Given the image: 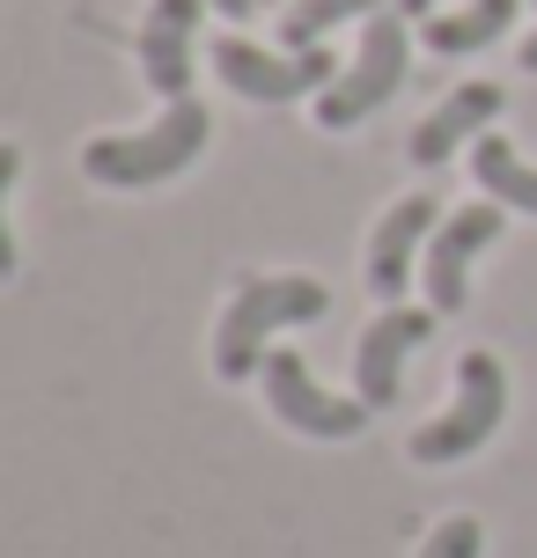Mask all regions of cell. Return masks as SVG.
I'll return each instance as SVG.
<instances>
[{
	"label": "cell",
	"mask_w": 537,
	"mask_h": 558,
	"mask_svg": "<svg viewBox=\"0 0 537 558\" xmlns=\"http://www.w3.org/2000/svg\"><path fill=\"white\" fill-rule=\"evenodd\" d=\"M324 308H332V294H324V279H310V272H258V279H243V287L228 294L222 324H214V375H222V383L258 375L265 353H273V331H287V324H317Z\"/></svg>",
	"instance_id": "1"
},
{
	"label": "cell",
	"mask_w": 537,
	"mask_h": 558,
	"mask_svg": "<svg viewBox=\"0 0 537 558\" xmlns=\"http://www.w3.org/2000/svg\"><path fill=\"white\" fill-rule=\"evenodd\" d=\"M206 104L184 96V104H163L155 125L141 133H104L82 147V177L88 184H111V192H147V184H170L177 169L199 162V147H206Z\"/></svg>",
	"instance_id": "2"
},
{
	"label": "cell",
	"mask_w": 537,
	"mask_h": 558,
	"mask_svg": "<svg viewBox=\"0 0 537 558\" xmlns=\"http://www.w3.org/2000/svg\"><path fill=\"white\" fill-rule=\"evenodd\" d=\"M501 412H509V367L493 361V353H464V361H456V397H450V412L427 418V426H420L405 448H413V463H427V471L464 463V456H479V448L493 441Z\"/></svg>",
	"instance_id": "3"
},
{
	"label": "cell",
	"mask_w": 537,
	"mask_h": 558,
	"mask_svg": "<svg viewBox=\"0 0 537 558\" xmlns=\"http://www.w3.org/2000/svg\"><path fill=\"white\" fill-rule=\"evenodd\" d=\"M397 88H405V15L375 8V15L361 23L354 66L317 96V125H324V133H346V125H361L368 111H383Z\"/></svg>",
	"instance_id": "4"
},
{
	"label": "cell",
	"mask_w": 537,
	"mask_h": 558,
	"mask_svg": "<svg viewBox=\"0 0 537 558\" xmlns=\"http://www.w3.org/2000/svg\"><path fill=\"white\" fill-rule=\"evenodd\" d=\"M214 74H222L243 104H295V96H324V88L339 82V59L310 45V52H265L251 37H222L214 45Z\"/></svg>",
	"instance_id": "5"
},
{
	"label": "cell",
	"mask_w": 537,
	"mask_h": 558,
	"mask_svg": "<svg viewBox=\"0 0 537 558\" xmlns=\"http://www.w3.org/2000/svg\"><path fill=\"white\" fill-rule=\"evenodd\" d=\"M258 383H265V404H273V418H281L287 434H310V441H354V434H368V404L361 397H332L310 375L302 353H265Z\"/></svg>",
	"instance_id": "6"
},
{
	"label": "cell",
	"mask_w": 537,
	"mask_h": 558,
	"mask_svg": "<svg viewBox=\"0 0 537 558\" xmlns=\"http://www.w3.org/2000/svg\"><path fill=\"white\" fill-rule=\"evenodd\" d=\"M427 338H434V308H405V302H391L361 331V345H354V397L368 412H391L405 397V361L420 353Z\"/></svg>",
	"instance_id": "7"
},
{
	"label": "cell",
	"mask_w": 537,
	"mask_h": 558,
	"mask_svg": "<svg viewBox=\"0 0 537 558\" xmlns=\"http://www.w3.org/2000/svg\"><path fill=\"white\" fill-rule=\"evenodd\" d=\"M493 235H501V206H493V198L442 214V228H434V243H427V257H420L427 308H434V316H456V308L472 302V257H479Z\"/></svg>",
	"instance_id": "8"
},
{
	"label": "cell",
	"mask_w": 537,
	"mask_h": 558,
	"mask_svg": "<svg viewBox=\"0 0 537 558\" xmlns=\"http://www.w3.org/2000/svg\"><path fill=\"white\" fill-rule=\"evenodd\" d=\"M434 228H442V206H434V192H405L375 221V235H368V287L383 294V302H405V279L420 272L427 243H434Z\"/></svg>",
	"instance_id": "9"
},
{
	"label": "cell",
	"mask_w": 537,
	"mask_h": 558,
	"mask_svg": "<svg viewBox=\"0 0 537 558\" xmlns=\"http://www.w3.org/2000/svg\"><path fill=\"white\" fill-rule=\"evenodd\" d=\"M199 8H206V0H147V23H141V82L155 88L163 104H184V96H192Z\"/></svg>",
	"instance_id": "10"
},
{
	"label": "cell",
	"mask_w": 537,
	"mask_h": 558,
	"mask_svg": "<svg viewBox=\"0 0 537 558\" xmlns=\"http://www.w3.org/2000/svg\"><path fill=\"white\" fill-rule=\"evenodd\" d=\"M501 82H464V88H450L434 111L413 125V140H405V155H413V169H442L464 147V140H479L493 118H501Z\"/></svg>",
	"instance_id": "11"
},
{
	"label": "cell",
	"mask_w": 537,
	"mask_h": 558,
	"mask_svg": "<svg viewBox=\"0 0 537 558\" xmlns=\"http://www.w3.org/2000/svg\"><path fill=\"white\" fill-rule=\"evenodd\" d=\"M472 177H479V192L493 198V206L537 214V162H523V155H515V140L479 133V147H472Z\"/></svg>",
	"instance_id": "12"
},
{
	"label": "cell",
	"mask_w": 537,
	"mask_h": 558,
	"mask_svg": "<svg viewBox=\"0 0 537 558\" xmlns=\"http://www.w3.org/2000/svg\"><path fill=\"white\" fill-rule=\"evenodd\" d=\"M515 8H523V0H472V8H456V15H427V45H434L442 59L486 52V45H501V37H509Z\"/></svg>",
	"instance_id": "13"
},
{
	"label": "cell",
	"mask_w": 537,
	"mask_h": 558,
	"mask_svg": "<svg viewBox=\"0 0 537 558\" xmlns=\"http://www.w3.org/2000/svg\"><path fill=\"white\" fill-rule=\"evenodd\" d=\"M383 0H287V15H281V45L287 52H310V45H324V29H339V23H368Z\"/></svg>",
	"instance_id": "14"
},
{
	"label": "cell",
	"mask_w": 537,
	"mask_h": 558,
	"mask_svg": "<svg viewBox=\"0 0 537 558\" xmlns=\"http://www.w3.org/2000/svg\"><path fill=\"white\" fill-rule=\"evenodd\" d=\"M486 551V530L472 522V514H450V522H434L420 544V558H479Z\"/></svg>",
	"instance_id": "15"
},
{
	"label": "cell",
	"mask_w": 537,
	"mask_h": 558,
	"mask_svg": "<svg viewBox=\"0 0 537 558\" xmlns=\"http://www.w3.org/2000/svg\"><path fill=\"white\" fill-rule=\"evenodd\" d=\"M15 169H23V155L0 140V279H15V235H8V192H15Z\"/></svg>",
	"instance_id": "16"
},
{
	"label": "cell",
	"mask_w": 537,
	"mask_h": 558,
	"mask_svg": "<svg viewBox=\"0 0 537 558\" xmlns=\"http://www.w3.org/2000/svg\"><path fill=\"white\" fill-rule=\"evenodd\" d=\"M214 8H222L228 23H251V15H258V0H214Z\"/></svg>",
	"instance_id": "17"
},
{
	"label": "cell",
	"mask_w": 537,
	"mask_h": 558,
	"mask_svg": "<svg viewBox=\"0 0 537 558\" xmlns=\"http://www.w3.org/2000/svg\"><path fill=\"white\" fill-rule=\"evenodd\" d=\"M397 15H420V23H427V15H434V0H397Z\"/></svg>",
	"instance_id": "18"
},
{
	"label": "cell",
	"mask_w": 537,
	"mask_h": 558,
	"mask_svg": "<svg viewBox=\"0 0 537 558\" xmlns=\"http://www.w3.org/2000/svg\"><path fill=\"white\" fill-rule=\"evenodd\" d=\"M523 74H537V29L523 37Z\"/></svg>",
	"instance_id": "19"
},
{
	"label": "cell",
	"mask_w": 537,
	"mask_h": 558,
	"mask_svg": "<svg viewBox=\"0 0 537 558\" xmlns=\"http://www.w3.org/2000/svg\"><path fill=\"white\" fill-rule=\"evenodd\" d=\"M258 8H265V0H258Z\"/></svg>",
	"instance_id": "20"
}]
</instances>
